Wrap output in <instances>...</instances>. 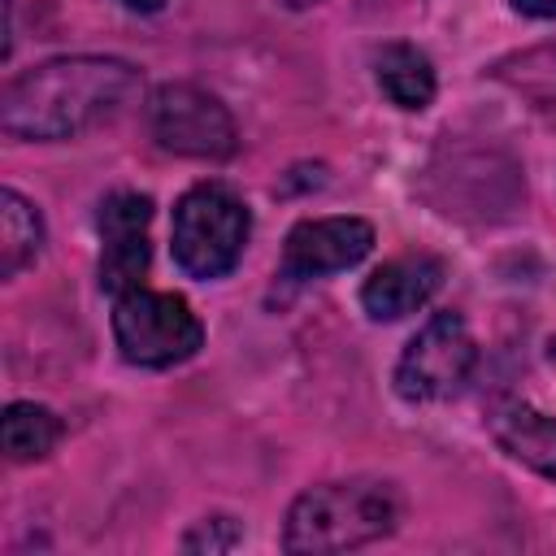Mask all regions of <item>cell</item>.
<instances>
[{"label": "cell", "mask_w": 556, "mask_h": 556, "mask_svg": "<svg viewBox=\"0 0 556 556\" xmlns=\"http://www.w3.org/2000/svg\"><path fill=\"white\" fill-rule=\"evenodd\" d=\"M143 87L139 65L122 56H52L4 83L0 130L9 139L56 143L117 117Z\"/></svg>", "instance_id": "1"}, {"label": "cell", "mask_w": 556, "mask_h": 556, "mask_svg": "<svg viewBox=\"0 0 556 556\" xmlns=\"http://www.w3.org/2000/svg\"><path fill=\"white\" fill-rule=\"evenodd\" d=\"M400 526V491L378 478L321 482L287 508V552H352L387 539Z\"/></svg>", "instance_id": "2"}, {"label": "cell", "mask_w": 556, "mask_h": 556, "mask_svg": "<svg viewBox=\"0 0 556 556\" xmlns=\"http://www.w3.org/2000/svg\"><path fill=\"white\" fill-rule=\"evenodd\" d=\"M252 235L248 204L226 182H195L174 204V261L187 278H222L239 265Z\"/></svg>", "instance_id": "3"}, {"label": "cell", "mask_w": 556, "mask_h": 556, "mask_svg": "<svg viewBox=\"0 0 556 556\" xmlns=\"http://www.w3.org/2000/svg\"><path fill=\"white\" fill-rule=\"evenodd\" d=\"M113 343L126 365L169 369L204 348V326L182 295L135 287L113 300Z\"/></svg>", "instance_id": "4"}, {"label": "cell", "mask_w": 556, "mask_h": 556, "mask_svg": "<svg viewBox=\"0 0 556 556\" xmlns=\"http://www.w3.org/2000/svg\"><path fill=\"white\" fill-rule=\"evenodd\" d=\"M478 365V343L460 313H434L395 361V395L408 404H443L465 391Z\"/></svg>", "instance_id": "5"}, {"label": "cell", "mask_w": 556, "mask_h": 556, "mask_svg": "<svg viewBox=\"0 0 556 556\" xmlns=\"http://www.w3.org/2000/svg\"><path fill=\"white\" fill-rule=\"evenodd\" d=\"M148 130L174 156L226 161L239 148L230 109L195 83H161L148 100Z\"/></svg>", "instance_id": "6"}, {"label": "cell", "mask_w": 556, "mask_h": 556, "mask_svg": "<svg viewBox=\"0 0 556 556\" xmlns=\"http://www.w3.org/2000/svg\"><path fill=\"white\" fill-rule=\"evenodd\" d=\"M374 252V226L365 217H304L282 243V282H308L361 265Z\"/></svg>", "instance_id": "7"}, {"label": "cell", "mask_w": 556, "mask_h": 556, "mask_svg": "<svg viewBox=\"0 0 556 556\" xmlns=\"http://www.w3.org/2000/svg\"><path fill=\"white\" fill-rule=\"evenodd\" d=\"M148 222H152V200L139 191H113L100 204V287L117 300L135 287H143L152 248H148Z\"/></svg>", "instance_id": "8"}, {"label": "cell", "mask_w": 556, "mask_h": 556, "mask_svg": "<svg viewBox=\"0 0 556 556\" xmlns=\"http://www.w3.org/2000/svg\"><path fill=\"white\" fill-rule=\"evenodd\" d=\"M443 287V261L430 252H408L395 261H382L361 282V308L369 321H400L430 304V295Z\"/></svg>", "instance_id": "9"}, {"label": "cell", "mask_w": 556, "mask_h": 556, "mask_svg": "<svg viewBox=\"0 0 556 556\" xmlns=\"http://www.w3.org/2000/svg\"><path fill=\"white\" fill-rule=\"evenodd\" d=\"M486 434L495 439V447L504 456H513L526 469L556 482V417H547L521 400H500L486 408Z\"/></svg>", "instance_id": "10"}, {"label": "cell", "mask_w": 556, "mask_h": 556, "mask_svg": "<svg viewBox=\"0 0 556 556\" xmlns=\"http://www.w3.org/2000/svg\"><path fill=\"white\" fill-rule=\"evenodd\" d=\"M374 74H378L382 96H387L395 109L421 113V109L434 100V65H430V56H426L421 48H413V43H387V48H378Z\"/></svg>", "instance_id": "11"}, {"label": "cell", "mask_w": 556, "mask_h": 556, "mask_svg": "<svg viewBox=\"0 0 556 556\" xmlns=\"http://www.w3.org/2000/svg\"><path fill=\"white\" fill-rule=\"evenodd\" d=\"M43 252V217L39 208L4 187L0 191V278H17L26 265H35Z\"/></svg>", "instance_id": "12"}, {"label": "cell", "mask_w": 556, "mask_h": 556, "mask_svg": "<svg viewBox=\"0 0 556 556\" xmlns=\"http://www.w3.org/2000/svg\"><path fill=\"white\" fill-rule=\"evenodd\" d=\"M0 439H4V456L9 460H43L56 443H61V417L43 404L30 400H13L0 417Z\"/></svg>", "instance_id": "13"}, {"label": "cell", "mask_w": 556, "mask_h": 556, "mask_svg": "<svg viewBox=\"0 0 556 556\" xmlns=\"http://www.w3.org/2000/svg\"><path fill=\"white\" fill-rule=\"evenodd\" d=\"M239 539L243 534L230 517H204V521H195V530L182 534V552H230Z\"/></svg>", "instance_id": "14"}, {"label": "cell", "mask_w": 556, "mask_h": 556, "mask_svg": "<svg viewBox=\"0 0 556 556\" xmlns=\"http://www.w3.org/2000/svg\"><path fill=\"white\" fill-rule=\"evenodd\" d=\"M513 9L526 17H556V0H513Z\"/></svg>", "instance_id": "15"}, {"label": "cell", "mask_w": 556, "mask_h": 556, "mask_svg": "<svg viewBox=\"0 0 556 556\" xmlns=\"http://www.w3.org/2000/svg\"><path fill=\"white\" fill-rule=\"evenodd\" d=\"M122 9H130V13H161L165 9V0H117Z\"/></svg>", "instance_id": "16"}, {"label": "cell", "mask_w": 556, "mask_h": 556, "mask_svg": "<svg viewBox=\"0 0 556 556\" xmlns=\"http://www.w3.org/2000/svg\"><path fill=\"white\" fill-rule=\"evenodd\" d=\"M278 4H282V9H313L317 0H278Z\"/></svg>", "instance_id": "17"}]
</instances>
